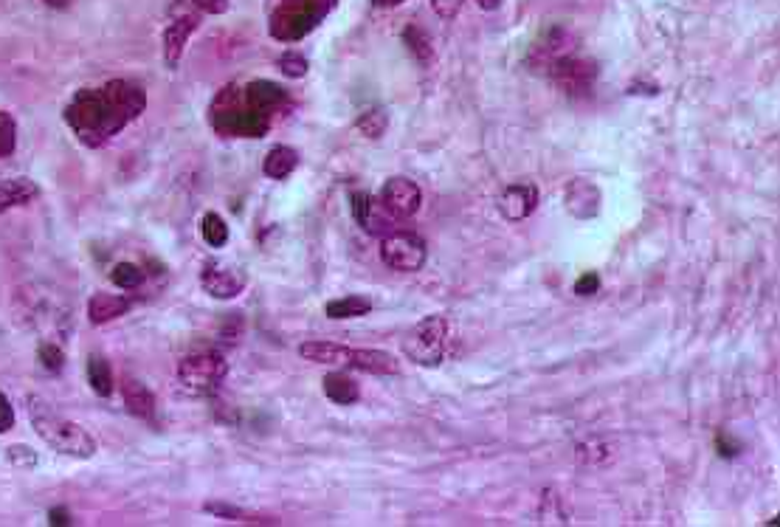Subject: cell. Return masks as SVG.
<instances>
[{"label": "cell", "mask_w": 780, "mask_h": 527, "mask_svg": "<svg viewBox=\"0 0 780 527\" xmlns=\"http://www.w3.org/2000/svg\"><path fill=\"white\" fill-rule=\"evenodd\" d=\"M147 110V91L130 79H110L99 88H79L62 108V122L88 150H99Z\"/></svg>", "instance_id": "1"}, {"label": "cell", "mask_w": 780, "mask_h": 527, "mask_svg": "<svg viewBox=\"0 0 780 527\" xmlns=\"http://www.w3.org/2000/svg\"><path fill=\"white\" fill-rule=\"evenodd\" d=\"M26 409H29L31 429L37 432V437L46 443L48 449H54L57 454L74 457V460H91L96 449H99L96 437L82 423L62 418L46 398L29 395L26 398Z\"/></svg>", "instance_id": "2"}, {"label": "cell", "mask_w": 780, "mask_h": 527, "mask_svg": "<svg viewBox=\"0 0 780 527\" xmlns=\"http://www.w3.org/2000/svg\"><path fill=\"white\" fill-rule=\"evenodd\" d=\"M212 127L231 139H262L271 130V119H265L260 110H254L245 102L243 91L237 85H229L217 93L212 102Z\"/></svg>", "instance_id": "3"}, {"label": "cell", "mask_w": 780, "mask_h": 527, "mask_svg": "<svg viewBox=\"0 0 780 527\" xmlns=\"http://www.w3.org/2000/svg\"><path fill=\"white\" fill-rule=\"evenodd\" d=\"M333 6L336 0H282V6L271 15V34L282 43L299 40L316 29Z\"/></svg>", "instance_id": "4"}, {"label": "cell", "mask_w": 780, "mask_h": 527, "mask_svg": "<svg viewBox=\"0 0 780 527\" xmlns=\"http://www.w3.org/2000/svg\"><path fill=\"white\" fill-rule=\"evenodd\" d=\"M445 339H448V319L434 313L420 319L403 339V356L417 367H437L445 356Z\"/></svg>", "instance_id": "5"}, {"label": "cell", "mask_w": 780, "mask_h": 527, "mask_svg": "<svg viewBox=\"0 0 780 527\" xmlns=\"http://www.w3.org/2000/svg\"><path fill=\"white\" fill-rule=\"evenodd\" d=\"M229 375V361L217 350H198L181 358L178 364V384L192 395L215 392Z\"/></svg>", "instance_id": "6"}, {"label": "cell", "mask_w": 780, "mask_h": 527, "mask_svg": "<svg viewBox=\"0 0 780 527\" xmlns=\"http://www.w3.org/2000/svg\"><path fill=\"white\" fill-rule=\"evenodd\" d=\"M381 260L398 274H417L429 260V246L417 232H389L381 237Z\"/></svg>", "instance_id": "7"}, {"label": "cell", "mask_w": 780, "mask_h": 527, "mask_svg": "<svg viewBox=\"0 0 780 527\" xmlns=\"http://www.w3.org/2000/svg\"><path fill=\"white\" fill-rule=\"evenodd\" d=\"M544 71H547L552 82L566 93H586L595 85L597 77L595 62L581 60V57H575V54H564V57L552 60Z\"/></svg>", "instance_id": "8"}, {"label": "cell", "mask_w": 780, "mask_h": 527, "mask_svg": "<svg viewBox=\"0 0 780 527\" xmlns=\"http://www.w3.org/2000/svg\"><path fill=\"white\" fill-rule=\"evenodd\" d=\"M389 212V215L395 217V220H409L420 212V203H423V192H420V186L414 184L412 178H406V175H395V178H389L381 189V201H378Z\"/></svg>", "instance_id": "9"}, {"label": "cell", "mask_w": 780, "mask_h": 527, "mask_svg": "<svg viewBox=\"0 0 780 527\" xmlns=\"http://www.w3.org/2000/svg\"><path fill=\"white\" fill-rule=\"evenodd\" d=\"M200 15L203 12L195 9V12H172V17H169L167 29H164V62H167L169 71H175L184 60L186 43L200 26Z\"/></svg>", "instance_id": "10"}, {"label": "cell", "mask_w": 780, "mask_h": 527, "mask_svg": "<svg viewBox=\"0 0 780 527\" xmlns=\"http://www.w3.org/2000/svg\"><path fill=\"white\" fill-rule=\"evenodd\" d=\"M248 279L240 268H229V265H217L209 263L203 271H200V288L215 299H237L243 294Z\"/></svg>", "instance_id": "11"}, {"label": "cell", "mask_w": 780, "mask_h": 527, "mask_svg": "<svg viewBox=\"0 0 780 527\" xmlns=\"http://www.w3.org/2000/svg\"><path fill=\"white\" fill-rule=\"evenodd\" d=\"M243 96L251 108L260 110L262 116L271 119V122H274L276 113H282V110L291 105L288 91H285L282 85L271 82V79H254L251 85H245L243 88Z\"/></svg>", "instance_id": "12"}, {"label": "cell", "mask_w": 780, "mask_h": 527, "mask_svg": "<svg viewBox=\"0 0 780 527\" xmlns=\"http://www.w3.org/2000/svg\"><path fill=\"white\" fill-rule=\"evenodd\" d=\"M350 206L355 223H358L361 229H367L369 234L386 237L389 232H395V229H392V226H395V217L389 215L381 203L372 201V195H367V192H352Z\"/></svg>", "instance_id": "13"}, {"label": "cell", "mask_w": 780, "mask_h": 527, "mask_svg": "<svg viewBox=\"0 0 780 527\" xmlns=\"http://www.w3.org/2000/svg\"><path fill=\"white\" fill-rule=\"evenodd\" d=\"M600 203H603V195H600L595 181L575 178L564 189L566 212L572 217H578V220H592V217L600 215Z\"/></svg>", "instance_id": "14"}, {"label": "cell", "mask_w": 780, "mask_h": 527, "mask_svg": "<svg viewBox=\"0 0 780 527\" xmlns=\"http://www.w3.org/2000/svg\"><path fill=\"white\" fill-rule=\"evenodd\" d=\"M496 203H499V212H502L507 220H513V223H516V220H524V217H530L536 212L538 186L527 184V181L505 186Z\"/></svg>", "instance_id": "15"}, {"label": "cell", "mask_w": 780, "mask_h": 527, "mask_svg": "<svg viewBox=\"0 0 780 527\" xmlns=\"http://www.w3.org/2000/svg\"><path fill=\"white\" fill-rule=\"evenodd\" d=\"M37 198H40V184L26 178V175L0 181V215L12 212V209H20V206H29Z\"/></svg>", "instance_id": "16"}, {"label": "cell", "mask_w": 780, "mask_h": 527, "mask_svg": "<svg viewBox=\"0 0 780 527\" xmlns=\"http://www.w3.org/2000/svg\"><path fill=\"white\" fill-rule=\"evenodd\" d=\"M133 308V299H127L124 294H93L88 302V319L91 325H108L127 316Z\"/></svg>", "instance_id": "17"}, {"label": "cell", "mask_w": 780, "mask_h": 527, "mask_svg": "<svg viewBox=\"0 0 780 527\" xmlns=\"http://www.w3.org/2000/svg\"><path fill=\"white\" fill-rule=\"evenodd\" d=\"M347 367H355V370H364L372 372V375H398L400 372V361L392 353H386V350H350V361H347Z\"/></svg>", "instance_id": "18"}, {"label": "cell", "mask_w": 780, "mask_h": 527, "mask_svg": "<svg viewBox=\"0 0 780 527\" xmlns=\"http://www.w3.org/2000/svg\"><path fill=\"white\" fill-rule=\"evenodd\" d=\"M122 398L130 415H136L141 420L155 418V395L147 389V384H141L136 378H124Z\"/></svg>", "instance_id": "19"}, {"label": "cell", "mask_w": 780, "mask_h": 527, "mask_svg": "<svg viewBox=\"0 0 780 527\" xmlns=\"http://www.w3.org/2000/svg\"><path fill=\"white\" fill-rule=\"evenodd\" d=\"M350 350L347 344H336V341H302L299 344V356L313 364H347L350 361Z\"/></svg>", "instance_id": "20"}, {"label": "cell", "mask_w": 780, "mask_h": 527, "mask_svg": "<svg viewBox=\"0 0 780 527\" xmlns=\"http://www.w3.org/2000/svg\"><path fill=\"white\" fill-rule=\"evenodd\" d=\"M299 167V153L288 147V144H276L268 150L265 155V161H262V172H265V178H271V181H285L293 170Z\"/></svg>", "instance_id": "21"}, {"label": "cell", "mask_w": 780, "mask_h": 527, "mask_svg": "<svg viewBox=\"0 0 780 527\" xmlns=\"http://www.w3.org/2000/svg\"><path fill=\"white\" fill-rule=\"evenodd\" d=\"M322 387L327 401L338 403V406H352V403L361 401V387L352 381L347 372H327Z\"/></svg>", "instance_id": "22"}, {"label": "cell", "mask_w": 780, "mask_h": 527, "mask_svg": "<svg viewBox=\"0 0 780 527\" xmlns=\"http://www.w3.org/2000/svg\"><path fill=\"white\" fill-rule=\"evenodd\" d=\"M203 511L212 513L217 519H226V522H245V525H279V519H271V516H257V513H248L237 505H229V502H206Z\"/></svg>", "instance_id": "23"}, {"label": "cell", "mask_w": 780, "mask_h": 527, "mask_svg": "<svg viewBox=\"0 0 780 527\" xmlns=\"http://www.w3.org/2000/svg\"><path fill=\"white\" fill-rule=\"evenodd\" d=\"M369 310H372V302H369L367 296H341V299H330L327 305H324V313L330 316V319H358V316H367Z\"/></svg>", "instance_id": "24"}, {"label": "cell", "mask_w": 780, "mask_h": 527, "mask_svg": "<svg viewBox=\"0 0 780 527\" xmlns=\"http://www.w3.org/2000/svg\"><path fill=\"white\" fill-rule=\"evenodd\" d=\"M88 384L91 389L99 395V398H110L113 395V370H110V364L102 356H91L88 358Z\"/></svg>", "instance_id": "25"}, {"label": "cell", "mask_w": 780, "mask_h": 527, "mask_svg": "<svg viewBox=\"0 0 780 527\" xmlns=\"http://www.w3.org/2000/svg\"><path fill=\"white\" fill-rule=\"evenodd\" d=\"M200 234L212 248H223L229 243V223L217 212H206L200 220Z\"/></svg>", "instance_id": "26"}, {"label": "cell", "mask_w": 780, "mask_h": 527, "mask_svg": "<svg viewBox=\"0 0 780 527\" xmlns=\"http://www.w3.org/2000/svg\"><path fill=\"white\" fill-rule=\"evenodd\" d=\"M403 40H406V46L412 48V54L417 60L423 62V65H429L434 60V48H431V37L423 29H417V26H409V29L403 31Z\"/></svg>", "instance_id": "27"}, {"label": "cell", "mask_w": 780, "mask_h": 527, "mask_svg": "<svg viewBox=\"0 0 780 527\" xmlns=\"http://www.w3.org/2000/svg\"><path fill=\"white\" fill-rule=\"evenodd\" d=\"M110 282L122 291H133L144 282V271L136 263H116L110 271Z\"/></svg>", "instance_id": "28"}, {"label": "cell", "mask_w": 780, "mask_h": 527, "mask_svg": "<svg viewBox=\"0 0 780 527\" xmlns=\"http://www.w3.org/2000/svg\"><path fill=\"white\" fill-rule=\"evenodd\" d=\"M17 150V122L9 110H0V158H9Z\"/></svg>", "instance_id": "29"}, {"label": "cell", "mask_w": 780, "mask_h": 527, "mask_svg": "<svg viewBox=\"0 0 780 527\" xmlns=\"http://www.w3.org/2000/svg\"><path fill=\"white\" fill-rule=\"evenodd\" d=\"M367 139H381L383 133H386V127H389V113H383V110H367L358 124H355Z\"/></svg>", "instance_id": "30"}, {"label": "cell", "mask_w": 780, "mask_h": 527, "mask_svg": "<svg viewBox=\"0 0 780 527\" xmlns=\"http://www.w3.org/2000/svg\"><path fill=\"white\" fill-rule=\"evenodd\" d=\"M37 361L46 372H60L65 367V353L57 341H40L37 347Z\"/></svg>", "instance_id": "31"}, {"label": "cell", "mask_w": 780, "mask_h": 527, "mask_svg": "<svg viewBox=\"0 0 780 527\" xmlns=\"http://www.w3.org/2000/svg\"><path fill=\"white\" fill-rule=\"evenodd\" d=\"M276 65H279V71L285 74V77H291V79H302L307 74V68H310V62H307L305 54H299V51H285L279 60H276Z\"/></svg>", "instance_id": "32"}, {"label": "cell", "mask_w": 780, "mask_h": 527, "mask_svg": "<svg viewBox=\"0 0 780 527\" xmlns=\"http://www.w3.org/2000/svg\"><path fill=\"white\" fill-rule=\"evenodd\" d=\"M6 460L15 465V468H23V471H34L37 463H40L37 451L31 449V446H23V443L9 446V449H6Z\"/></svg>", "instance_id": "33"}, {"label": "cell", "mask_w": 780, "mask_h": 527, "mask_svg": "<svg viewBox=\"0 0 780 527\" xmlns=\"http://www.w3.org/2000/svg\"><path fill=\"white\" fill-rule=\"evenodd\" d=\"M15 420V406H12L6 392H0V434L12 432V429H15Z\"/></svg>", "instance_id": "34"}, {"label": "cell", "mask_w": 780, "mask_h": 527, "mask_svg": "<svg viewBox=\"0 0 780 527\" xmlns=\"http://www.w3.org/2000/svg\"><path fill=\"white\" fill-rule=\"evenodd\" d=\"M600 291V277L595 271H586L583 277L575 279V294L578 296H595Z\"/></svg>", "instance_id": "35"}, {"label": "cell", "mask_w": 780, "mask_h": 527, "mask_svg": "<svg viewBox=\"0 0 780 527\" xmlns=\"http://www.w3.org/2000/svg\"><path fill=\"white\" fill-rule=\"evenodd\" d=\"M462 3H465V0H431L434 12H437V17H443V20H454V17L462 12Z\"/></svg>", "instance_id": "36"}, {"label": "cell", "mask_w": 780, "mask_h": 527, "mask_svg": "<svg viewBox=\"0 0 780 527\" xmlns=\"http://www.w3.org/2000/svg\"><path fill=\"white\" fill-rule=\"evenodd\" d=\"M192 6H195L198 12H206V15H226L231 0H192Z\"/></svg>", "instance_id": "37"}, {"label": "cell", "mask_w": 780, "mask_h": 527, "mask_svg": "<svg viewBox=\"0 0 780 527\" xmlns=\"http://www.w3.org/2000/svg\"><path fill=\"white\" fill-rule=\"evenodd\" d=\"M74 519H71V513L65 511V508H51L48 511V525H57V527H65V525H71Z\"/></svg>", "instance_id": "38"}, {"label": "cell", "mask_w": 780, "mask_h": 527, "mask_svg": "<svg viewBox=\"0 0 780 527\" xmlns=\"http://www.w3.org/2000/svg\"><path fill=\"white\" fill-rule=\"evenodd\" d=\"M719 449H721V457H724V454H727V457H738V454H741V443H733L730 434H721Z\"/></svg>", "instance_id": "39"}, {"label": "cell", "mask_w": 780, "mask_h": 527, "mask_svg": "<svg viewBox=\"0 0 780 527\" xmlns=\"http://www.w3.org/2000/svg\"><path fill=\"white\" fill-rule=\"evenodd\" d=\"M476 6L485 9V12H496V9L502 6V0H476Z\"/></svg>", "instance_id": "40"}, {"label": "cell", "mask_w": 780, "mask_h": 527, "mask_svg": "<svg viewBox=\"0 0 780 527\" xmlns=\"http://www.w3.org/2000/svg\"><path fill=\"white\" fill-rule=\"evenodd\" d=\"M400 3H406V0H372V6L375 9H395Z\"/></svg>", "instance_id": "41"}, {"label": "cell", "mask_w": 780, "mask_h": 527, "mask_svg": "<svg viewBox=\"0 0 780 527\" xmlns=\"http://www.w3.org/2000/svg\"><path fill=\"white\" fill-rule=\"evenodd\" d=\"M46 6H51V9H68L71 6V0H43Z\"/></svg>", "instance_id": "42"}]
</instances>
